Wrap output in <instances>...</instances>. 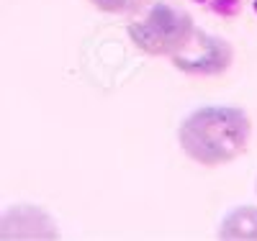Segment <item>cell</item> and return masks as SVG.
Listing matches in <instances>:
<instances>
[{
	"mask_svg": "<svg viewBox=\"0 0 257 241\" xmlns=\"http://www.w3.org/2000/svg\"><path fill=\"white\" fill-rule=\"evenodd\" d=\"M249 134L252 123L242 108L211 105L193 111L183 121L178 141L193 162L203 167H219L244 154Z\"/></svg>",
	"mask_w": 257,
	"mask_h": 241,
	"instance_id": "6da1fadb",
	"label": "cell"
},
{
	"mask_svg": "<svg viewBox=\"0 0 257 241\" xmlns=\"http://www.w3.org/2000/svg\"><path fill=\"white\" fill-rule=\"evenodd\" d=\"M193 31H196L193 18L167 3H152L126 29L134 47L152 57H175L190 41Z\"/></svg>",
	"mask_w": 257,
	"mask_h": 241,
	"instance_id": "7a4b0ae2",
	"label": "cell"
},
{
	"mask_svg": "<svg viewBox=\"0 0 257 241\" xmlns=\"http://www.w3.org/2000/svg\"><path fill=\"white\" fill-rule=\"evenodd\" d=\"M175 70L190 75V77H216L229 70L234 62V49L224 36L208 34L203 29H196L185 47L170 57Z\"/></svg>",
	"mask_w": 257,
	"mask_h": 241,
	"instance_id": "3957f363",
	"label": "cell"
},
{
	"mask_svg": "<svg viewBox=\"0 0 257 241\" xmlns=\"http://www.w3.org/2000/svg\"><path fill=\"white\" fill-rule=\"evenodd\" d=\"M0 236L8 238H57V226L52 218L36 205H16L6 208L0 218Z\"/></svg>",
	"mask_w": 257,
	"mask_h": 241,
	"instance_id": "277c9868",
	"label": "cell"
},
{
	"mask_svg": "<svg viewBox=\"0 0 257 241\" xmlns=\"http://www.w3.org/2000/svg\"><path fill=\"white\" fill-rule=\"evenodd\" d=\"M219 238L224 241H257V208L242 205L226 213L219 228Z\"/></svg>",
	"mask_w": 257,
	"mask_h": 241,
	"instance_id": "5b68a950",
	"label": "cell"
},
{
	"mask_svg": "<svg viewBox=\"0 0 257 241\" xmlns=\"http://www.w3.org/2000/svg\"><path fill=\"white\" fill-rule=\"evenodd\" d=\"M90 3L105 13H137L144 0H90Z\"/></svg>",
	"mask_w": 257,
	"mask_h": 241,
	"instance_id": "8992f818",
	"label": "cell"
},
{
	"mask_svg": "<svg viewBox=\"0 0 257 241\" xmlns=\"http://www.w3.org/2000/svg\"><path fill=\"white\" fill-rule=\"evenodd\" d=\"M254 187H257V182H254Z\"/></svg>",
	"mask_w": 257,
	"mask_h": 241,
	"instance_id": "52a82bcc",
	"label": "cell"
}]
</instances>
